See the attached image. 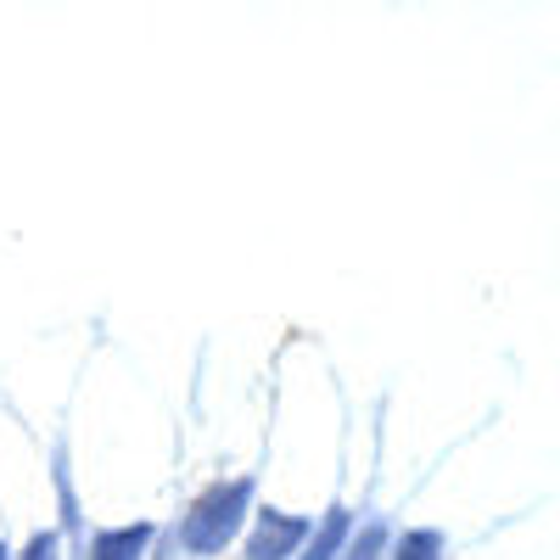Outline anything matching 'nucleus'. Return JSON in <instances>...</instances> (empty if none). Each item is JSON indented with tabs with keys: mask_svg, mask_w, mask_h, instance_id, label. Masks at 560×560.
I'll use <instances>...</instances> for the list:
<instances>
[{
	"mask_svg": "<svg viewBox=\"0 0 560 560\" xmlns=\"http://www.w3.org/2000/svg\"><path fill=\"white\" fill-rule=\"evenodd\" d=\"M0 560H12V555H7V544H0Z\"/></svg>",
	"mask_w": 560,
	"mask_h": 560,
	"instance_id": "obj_8",
	"label": "nucleus"
},
{
	"mask_svg": "<svg viewBox=\"0 0 560 560\" xmlns=\"http://www.w3.org/2000/svg\"><path fill=\"white\" fill-rule=\"evenodd\" d=\"M382 549H387V527L370 522L364 533H348V544H342L337 560H382Z\"/></svg>",
	"mask_w": 560,
	"mask_h": 560,
	"instance_id": "obj_5",
	"label": "nucleus"
},
{
	"mask_svg": "<svg viewBox=\"0 0 560 560\" xmlns=\"http://www.w3.org/2000/svg\"><path fill=\"white\" fill-rule=\"evenodd\" d=\"M348 533H353L348 504H331V510L319 516V527L308 533V544H303V560H337V555H342V544H348Z\"/></svg>",
	"mask_w": 560,
	"mask_h": 560,
	"instance_id": "obj_3",
	"label": "nucleus"
},
{
	"mask_svg": "<svg viewBox=\"0 0 560 560\" xmlns=\"http://www.w3.org/2000/svg\"><path fill=\"white\" fill-rule=\"evenodd\" d=\"M57 555H62L57 533H34V538H28V549H23V560H57Z\"/></svg>",
	"mask_w": 560,
	"mask_h": 560,
	"instance_id": "obj_7",
	"label": "nucleus"
},
{
	"mask_svg": "<svg viewBox=\"0 0 560 560\" xmlns=\"http://www.w3.org/2000/svg\"><path fill=\"white\" fill-rule=\"evenodd\" d=\"M308 538V522L303 516H280V510H264L253 538H247V560H287L298 544Z\"/></svg>",
	"mask_w": 560,
	"mask_h": 560,
	"instance_id": "obj_2",
	"label": "nucleus"
},
{
	"mask_svg": "<svg viewBox=\"0 0 560 560\" xmlns=\"http://www.w3.org/2000/svg\"><path fill=\"white\" fill-rule=\"evenodd\" d=\"M247 504H253V482H219L208 488L197 504H191V516H185L179 527V544L191 549V555H224V544L242 533L247 522Z\"/></svg>",
	"mask_w": 560,
	"mask_h": 560,
	"instance_id": "obj_1",
	"label": "nucleus"
},
{
	"mask_svg": "<svg viewBox=\"0 0 560 560\" xmlns=\"http://www.w3.org/2000/svg\"><path fill=\"white\" fill-rule=\"evenodd\" d=\"M152 544V527L147 522H135V527H107L90 538V560H140Z\"/></svg>",
	"mask_w": 560,
	"mask_h": 560,
	"instance_id": "obj_4",
	"label": "nucleus"
},
{
	"mask_svg": "<svg viewBox=\"0 0 560 560\" xmlns=\"http://www.w3.org/2000/svg\"><path fill=\"white\" fill-rule=\"evenodd\" d=\"M393 560H443V533H432V527L404 533V544L393 549Z\"/></svg>",
	"mask_w": 560,
	"mask_h": 560,
	"instance_id": "obj_6",
	"label": "nucleus"
}]
</instances>
